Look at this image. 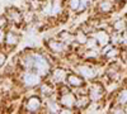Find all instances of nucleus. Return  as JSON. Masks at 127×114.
I'll return each instance as SVG.
<instances>
[{
    "instance_id": "f257e3e1",
    "label": "nucleus",
    "mask_w": 127,
    "mask_h": 114,
    "mask_svg": "<svg viewBox=\"0 0 127 114\" xmlns=\"http://www.w3.org/2000/svg\"><path fill=\"white\" fill-rule=\"evenodd\" d=\"M33 58H34V61H33V66H34V68L37 70V72L39 75H45V74H47V71H48V64H47V61L42 57V56H33Z\"/></svg>"
},
{
    "instance_id": "f03ea898",
    "label": "nucleus",
    "mask_w": 127,
    "mask_h": 114,
    "mask_svg": "<svg viewBox=\"0 0 127 114\" xmlns=\"http://www.w3.org/2000/svg\"><path fill=\"white\" fill-rule=\"evenodd\" d=\"M39 74H33V72H28V74L24 75L23 77V81L27 86H36L38 82H39Z\"/></svg>"
},
{
    "instance_id": "7ed1b4c3",
    "label": "nucleus",
    "mask_w": 127,
    "mask_h": 114,
    "mask_svg": "<svg viewBox=\"0 0 127 114\" xmlns=\"http://www.w3.org/2000/svg\"><path fill=\"white\" fill-rule=\"evenodd\" d=\"M103 95V88L99 84H94L90 88V99L92 100H98Z\"/></svg>"
},
{
    "instance_id": "20e7f679",
    "label": "nucleus",
    "mask_w": 127,
    "mask_h": 114,
    "mask_svg": "<svg viewBox=\"0 0 127 114\" xmlns=\"http://www.w3.org/2000/svg\"><path fill=\"white\" fill-rule=\"evenodd\" d=\"M79 72L81 74V76L87 77V79H93L97 75V72H95L94 68L90 67V66H79Z\"/></svg>"
},
{
    "instance_id": "39448f33",
    "label": "nucleus",
    "mask_w": 127,
    "mask_h": 114,
    "mask_svg": "<svg viewBox=\"0 0 127 114\" xmlns=\"http://www.w3.org/2000/svg\"><path fill=\"white\" fill-rule=\"evenodd\" d=\"M61 104L66 108H71L74 104H75V98L71 92H66L65 95H62L61 98Z\"/></svg>"
},
{
    "instance_id": "423d86ee",
    "label": "nucleus",
    "mask_w": 127,
    "mask_h": 114,
    "mask_svg": "<svg viewBox=\"0 0 127 114\" xmlns=\"http://www.w3.org/2000/svg\"><path fill=\"white\" fill-rule=\"evenodd\" d=\"M95 41H98V43L104 47V46H107L108 42H109V36L104 32V30H100V32L97 33V36H95Z\"/></svg>"
},
{
    "instance_id": "0eeeda50",
    "label": "nucleus",
    "mask_w": 127,
    "mask_h": 114,
    "mask_svg": "<svg viewBox=\"0 0 127 114\" xmlns=\"http://www.w3.org/2000/svg\"><path fill=\"white\" fill-rule=\"evenodd\" d=\"M39 107H41V100H39L38 98H31V99L28 100V104H27L28 110L36 112V110L39 109Z\"/></svg>"
},
{
    "instance_id": "6e6552de",
    "label": "nucleus",
    "mask_w": 127,
    "mask_h": 114,
    "mask_svg": "<svg viewBox=\"0 0 127 114\" xmlns=\"http://www.w3.org/2000/svg\"><path fill=\"white\" fill-rule=\"evenodd\" d=\"M113 28H114L116 32H123V30H126V28H127V20L125 18L116 20V23L113 24Z\"/></svg>"
},
{
    "instance_id": "1a4fd4ad",
    "label": "nucleus",
    "mask_w": 127,
    "mask_h": 114,
    "mask_svg": "<svg viewBox=\"0 0 127 114\" xmlns=\"http://www.w3.org/2000/svg\"><path fill=\"white\" fill-rule=\"evenodd\" d=\"M99 9H100V12L108 13L113 9V3L111 1V0H103V1L99 4Z\"/></svg>"
},
{
    "instance_id": "9d476101",
    "label": "nucleus",
    "mask_w": 127,
    "mask_h": 114,
    "mask_svg": "<svg viewBox=\"0 0 127 114\" xmlns=\"http://www.w3.org/2000/svg\"><path fill=\"white\" fill-rule=\"evenodd\" d=\"M66 77V74H65V71L61 70V68H57L54 71V75H52V79H54L56 82H61L64 81V79Z\"/></svg>"
},
{
    "instance_id": "9b49d317",
    "label": "nucleus",
    "mask_w": 127,
    "mask_h": 114,
    "mask_svg": "<svg viewBox=\"0 0 127 114\" xmlns=\"http://www.w3.org/2000/svg\"><path fill=\"white\" fill-rule=\"evenodd\" d=\"M48 46L54 52H62L64 51V45L61 42H57V41H50Z\"/></svg>"
},
{
    "instance_id": "f8f14e48",
    "label": "nucleus",
    "mask_w": 127,
    "mask_h": 114,
    "mask_svg": "<svg viewBox=\"0 0 127 114\" xmlns=\"http://www.w3.org/2000/svg\"><path fill=\"white\" fill-rule=\"evenodd\" d=\"M67 82H69L71 86H80V85L83 84L81 79H79V77L75 76V75H70V76H67Z\"/></svg>"
},
{
    "instance_id": "ddd939ff",
    "label": "nucleus",
    "mask_w": 127,
    "mask_h": 114,
    "mask_svg": "<svg viewBox=\"0 0 127 114\" xmlns=\"http://www.w3.org/2000/svg\"><path fill=\"white\" fill-rule=\"evenodd\" d=\"M18 41H19V38H18V36H15L14 33H9V34L6 36V43H8L9 46L17 45Z\"/></svg>"
},
{
    "instance_id": "4468645a",
    "label": "nucleus",
    "mask_w": 127,
    "mask_h": 114,
    "mask_svg": "<svg viewBox=\"0 0 127 114\" xmlns=\"http://www.w3.org/2000/svg\"><path fill=\"white\" fill-rule=\"evenodd\" d=\"M51 10H52V14L60 13V10H61V3H60V0H54V3L51 4Z\"/></svg>"
},
{
    "instance_id": "2eb2a0df",
    "label": "nucleus",
    "mask_w": 127,
    "mask_h": 114,
    "mask_svg": "<svg viewBox=\"0 0 127 114\" xmlns=\"http://www.w3.org/2000/svg\"><path fill=\"white\" fill-rule=\"evenodd\" d=\"M118 103H120L121 105H126V104H127V90H123V91L120 92Z\"/></svg>"
},
{
    "instance_id": "dca6fc26",
    "label": "nucleus",
    "mask_w": 127,
    "mask_h": 114,
    "mask_svg": "<svg viewBox=\"0 0 127 114\" xmlns=\"http://www.w3.org/2000/svg\"><path fill=\"white\" fill-rule=\"evenodd\" d=\"M60 37H61V39H64V42H66V43L72 42V39H74V37H72L70 33H67V32H62V33L60 34Z\"/></svg>"
},
{
    "instance_id": "f3484780",
    "label": "nucleus",
    "mask_w": 127,
    "mask_h": 114,
    "mask_svg": "<svg viewBox=\"0 0 127 114\" xmlns=\"http://www.w3.org/2000/svg\"><path fill=\"white\" fill-rule=\"evenodd\" d=\"M76 41H78L79 43H81V45H85L88 39H87V36H85V34L81 33V32H79V33L76 34Z\"/></svg>"
},
{
    "instance_id": "a211bd4d",
    "label": "nucleus",
    "mask_w": 127,
    "mask_h": 114,
    "mask_svg": "<svg viewBox=\"0 0 127 114\" xmlns=\"http://www.w3.org/2000/svg\"><path fill=\"white\" fill-rule=\"evenodd\" d=\"M80 6V0H70V8L72 10H79Z\"/></svg>"
},
{
    "instance_id": "6ab92c4d",
    "label": "nucleus",
    "mask_w": 127,
    "mask_h": 114,
    "mask_svg": "<svg viewBox=\"0 0 127 114\" xmlns=\"http://www.w3.org/2000/svg\"><path fill=\"white\" fill-rule=\"evenodd\" d=\"M87 104H88V99H87L85 96L80 98V99H79V101H78V105H79V108H84Z\"/></svg>"
},
{
    "instance_id": "aec40b11",
    "label": "nucleus",
    "mask_w": 127,
    "mask_h": 114,
    "mask_svg": "<svg viewBox=\"0 0 127 114\" xmlns=\"http://www.w3.org/2000/svg\"><path fill=\"white\" fill-rule=\"evenodd\" d=\"M41 90H42V92H43V94H48V92H51V89H50L47 85H42V86H41Z\"/></svg>"
},
{
    "instance_id": "412c9836",
    "label": "nucleus",
    "mask_w": 127,
    "mask_h": 114,
    "mask_svg": "<svg viewBox=\"0 0 127 114\" xmlns=\"http://www.w3.org/2000/svg\"><path fill=\"white\" fill-rule=\"evenodd\" d=\"M4 61H5V56H4L3 53H0V66L4 64Z\"/></svg>"
},
{
    "instance_id": "4be33fe9",
    "label": "nucleus",
    "mask_w": 127,
    "mask_h": 114,
    "mask_svg": "<svg viewBox=\"0 0 127 114\" xmlns=\"http://www.w3.org/2000/svg\"><path fill=\"white\" fill-rule=\"evenodd\" d=\"M4 41V33H3V30H0V43H1Z\"/></svg>"
},
{
    "instance_id": "5701e85b",
    "label": "nucleus",
    "mask_w": 127,
    "mask_h": 114,
    "mask_svg": "<svg viewBox=\"0 0 127 114\" xmlns=\"http://www.w3.org/2000/svg\"><path fill=\"white\" fill-rule=\"evenodd\" d=\"M4 25V18H0V27Z\"/></svg>"
},
{
    "instance_id": "b1692460",
    "label": "nucleus",
    "mask_w": 127,
    "mask_h": 114,
    "mask_svg": "<svg viewBox=\"0 0 127 114\" xmlns=\"http://www.w3.org/2000/svg\"><path fill=\"white\" fill-rule=\"evenodd\" d=\"M122 43H125V45H127V36H126L125 38H122Z\"/></svg>"
}]
</instances>
